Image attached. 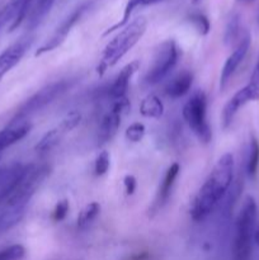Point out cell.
<instances>
[{"label":"cell","instance_id":"4fadbf2b","mask_svg":"<svg viewBox=\"0 0 259 260\" xmlns=\"http://www.w3.org/2000/svg\"><path fill=\"white\" fill-rule=\"evenodd\" d=\"M33 40H35L33 36H24L0 53V81L13 68L19 63V61L22 60L23 56L32 45Z\"/></svg>","mask_w":259,"mask_h":260},{"label":"cell","instance_id":"e575fe53","mask_svg":"<svg viewBox=\"0 0 259 260\" xmlns=\"http://www.w3.org/2000/svg\"><path fill=\"white\" fill-rule=\"evenodd\" d=\"M255 69H256V70L259 71V61H258V65H256V68H255Z\"/></svg>","mask_w":259,"mask_h":260},{"label":"cell","instance_id":"603a6c76","mask_svg":"<svg viewBox=\"0 0 259 260\" xmlns=\"http://www.w3.org/2000/svg\"><path fill=\"white\" fill-rule=\"evenodd\" d=\"M259 167V144L255 139L251 140L250 150H249L248 164H246V172L250 178H254L256 175Z\"/></svg>","mask_w":259,"mask_h":260},{"label":"cell","instance_id":"7c38bea8","mask_svg":"<svg viewBox=\"0 0 259 260\" xmlns=\"http://www.w3.org/2000/svg\"><path fill=\"white\" fill-rule=\"evenodd\" d=\"M35 0H9L0 10V29L8 27L9 32L17 29L27 17Z\"/></svg>","mask_w":259,"mask_h":260},{"label":"cell","instance_id":"4dcf8cb0","mask_svg":"<svg viewBox=\"0 0 259 260\" xmlns=\"http://www.w3.org/2000/svg\"><path fill=\"white\" fill-rule=\"evenodd\" d=\"M137 3V7H149V5L157 4V3H161L164 0H135Z\"/></svg>","mask_w":259,"mask_h":260},{"label":"cell","instance_id":"30bf717a","mask_svg":"<svg viewBox=\"0 0 259 260\" xmlns=\"http://www.w3.org/2000/svg\"><path fill=\"white\" fill-rule=\"evenodd\" d=\"M130 101L127 96L121 99H117L114 102L111 111L102 118L101 124H99L98 134H96V144L98 146L107 144L111 141L118 132L119 126H121V119L127 112L130 111Z\"/></svg>","mask_w":259,"mask_h":260},{"label":"cell","instance_id":"836d02e7","mask_svg":"<svg viewBox=\"0 0 259 260\" xmlns=\"http://www.w3.org/2000/svg\"><path fill=\"white\" fill-rule=\"evenodd\" d=\"M190 2H192V3H195V4H197V3L202 2V0H190Z\"/></svg>","mask_w":259,"mask_h":260},{"label":"cell","instance_id":"f546056e","mask_svg":"<svg viewBox=\"0 0 259 260\" xmlns=\"http://www.w3.org/2000/svg\"><path fill=\"white\" fill-rule=\"evenodd\" d=\"M123 184H124V190H126L127 196H132L136 190V178L134 175H126L123 179Z\"/></svg>","mask_w":259,"mask_h":260},{"label":"cell","instance_id":"5b68a950","mask_svg":"<svg viewBox=\"0 0 259 260\" xmlns=\"http://www.w3.org/2000/svg\"><path fill=\"white\" fill-rule=\"evenodd\" d=\"M74 84H75L74 79H62V80L53 81V83L46 85L45 88L40 89L37 93L33 94L30 98H28L22 104V107L18 109L10 123L27 121V117H30L32 114L37 113L38 111H41L45 107H47L48 104L52 103L53 101L60 98Z\"/></svg>","mask_w":259,"mask_h":260},{"label":"cell","instance_id":"d4e9b609","mask_svg":"<svg viewBox=\"0 0 259 260\" xmlns=\"http://www.w3.org/2000/svg\"><path fill=\"white\" fill-rule=\"evenodd\" d=\"M24 255V246L19 245V244L7 246V248L0 250V260H22Z\"/></svg>","mask_w":259,"mask_h":260},{"label":"cell","instance_id":"484cf974","mask_svg":"<svg viewBox=\"0 0 259 260\" xmlns=\"http://www.w3.org/2000/svg\"><path fill=\"white\" fill-rule=\"evenodd\" d=\"M145 132H146V128H145L144 124L140 123V122H135L131 126L127 127L126 132H124V137H126L127 141L136 144V142L142 141Z\"/></svg>","mask_w":259,"mask_h":260},{"label":"cell","instance_id":"44dd1931","mask_svg":"<svg viewBox=\"0 0 259 260\" xmlns=\"http://www.w3.org/2000/svg\"><path fill=\"white\" fill-rule=\"evenodd\" d=\"M24 210L25 207L5 208V211L0 212V234H4L18 225L24 216Z\"/></svg>","mask_w":259,"mask_h":260},{"label":"cell","instance_id":"ac0fdd59","mask_svg":"<svg viewBox=\"0 0 259 260\" xmlns=\"http://www.w3.org/2000/svg\"><path fill=\"white\" fill-rule=\"evenodd\" d=\"M193 75L190 71L183 70L178 75H175L165 86V94L172 99H178L185 95L192 88Z\"/></svg>","mask_w":259,"mask_h":260},{"label":"cell","instance_id":"8fae6325","mask_svg":"<svg viewBox=\"0 0 259 260\" xmlns=\"http://www.w3.org/2000/svg\"><path fill=\"white\" fill-rule=\"evenodd\" d=\"M81 121V114L78 111H71L61 119L60 123L57 126H55L53 128H51L50 131L46 132L42 136V139L37 142V145L35 146V150L40 154L43 152H47L50 150H52L56 145L60 144L61 140L63 139L65 135H68L69 132L73 131L74 128L78 127V124Z\"/></svg>","mask_w":259,"mask_h":260},{"label":"cell","instance_id":"9c48e42d","mask_svg":"<svg viewBox=\"0 0 259 260\" xmlns=\"http://www.w3.org/2000/svg\"><path fill=\"white\" fill-rule=\"evenodd\" d=\"M94 3H95V0H90V2L83 3V4L79 5L78 8H75V9L61 22V24L56 28L55 32L52 33V36H51V37L48 38L37 51H36V57H38V56L43 55V53L46 52H51V51H53L55 48H57L58 46L62 45L63 41H65L66 37L69 36V33H70L71 29L74 28V25L86 14L88 10H90V8L93 7Z\"/></svg>","mask_w":259,"mask_h":260},{"label":"cell","instance_id":"ba28073f","mask_svg":"<svg viewBox=\"0 0 259 260\" xmlns=\"http://www.w3.org/2000/svg\"><path fill=\"white\" fill-rule=\"evenodd\" d=\"M256 101H259V71L255 69L253 75H251L250 81L244 88L236 91L223 107L222 114H221L222 128L226 129L233 123L234 118L240 111V108H243L245 104L250 103V102Z\"/></svg>","mask_w":259,"mask_h":260},{"label":"cell","instance_id":"52a82bcc","mask_svg":"<svg viewBox=\"0 0 259 260\" xmlns=\"http://www.w3.org/2000/svg\"><path fill=\"white\" fill-rule=\"evenodd\" d=\"M206 109H207V99H206L205 93L197 91L184 104L182 113L188 127L192 129L198 140L208 144L212 139V129L207 123Z\"/></svg>","mask_w":259,"mask_h":260},{"label":"cell","instance_id":"5bb4252c","mask_svg":"<svg viewBox=\"0 0 259 260\" xmlns=\"http://www.w3.org/2000/svg\"><path fill=\"white\" fill-rule=\"evenodd\" d=\"M250 35H249V33H245V35L241 37V40L239 41L238 46H236L235 50L233 51V53H231L228 57V60L225 61L220 75L221 90H223V89L226 88V85H228V83L230 81V79L233 78V75L236 73V70H238V68L240 66V63L244 61V58H245L246 53H248L249 51V47H250Z\"/></svg>","mask_w":259,"mask_h":260},{"label":"cell","instance_id":"ffe728a7","mask_svg":"<svg viewBox=\"0 0 259 260\" xmlns=\"http://www.w3.org/2000/svg\"><path fill=\"white\" fill-rule=\"evenodd\" d=\"M55 2L56 0H36L29 18H28V28H29V30L35 29L36 27L41 24V22L47 17L50 10L52 9Z\"/></svg>","mask_w":259,"mask_h":260},{"label":"cell","instance_id":"3957f363","mask_svg":"<svg viewBox=\"0 0 259 260\" xmlns=\"http://www.w3.org/2000/svg\"><path fill=\"white\" fill-rule=\"evenodd\" d=\"M255 200L250 196L244 200L235 223V238H234L233 254L234 260H250L253 250V240L255 238L256 223Z\"/></svg>","mask_w":259,"mask_h":260},{"label":"cell","instance_id":"d6986e66","mask_svg":"<svg viewBox=\"0 0 259 260\" xmlns=\"http://www.w3.org/2000/svg\"><path fill=\"white\" fill-rule=\"evenodd\" d=\"M140 113L146 118L159 119L164 114V104L159 96L155 94H149L145 96L140 104Z\"/></svg>","mask_w":259,"mask_h":260},{"label":"cell","instance_id":"277c9868","mask_svg":"<svg viewBox=\"0 0 259 260\" xmlns=\"http://www.w3.org/2000/svg\"><path fill=\"white\" fill-rule=\"evenodd\" d=\"M51 173V168L48 165H35L29 164L25 167L22 177L19 178L18 183L8 198L5 200V208L25 207L28 201L33 197L38 188L43 184Z\"/></svg>","mask_w":259,"mask_h":260},{"label":"cell","instance_id":"7402d4cb","mask_svg":"<svg viewBox=\"0 0 259 260\" xmlns=\"http://www.w3.org/2000/svg\"><path fill=\"white\" fill-rule=\"evenodd\" d=\"M99 212H101V206H99V203L91 202L89 203V205H86L78 216V228H88V226L98 217Z\"/></svg>","mask_w":259,"mask_h":260},{"label":"cell","instance_id":"6da1fadb","mask_svg":"<svg viewBox=\"0 0 259 260\" xmlns=\"http://www.w3.org/2000/svg\"><path fill=\"white\" fill-rule=\"evenodd\" d=\"M234 179V156L223 154L212 168L202 187L193 200L190 216L195 221H202L225 197Z\"/></svg>","mask_w":259,"mask_h":260},{"label":"cell","instance_id":"e0dca14e","mask_svg":"<svg viewBox=\"0 0 259 260\" xmlns=\"http://www.w3.org/2000/svg\"><path fill=\"white\" fill-rule=\"evenodd\" d=\"M30 128H32V124L24 121L18 122V123H10L9 126L2 129L0 131V152L24 139L29 134Z\"/></svg>","mask_w":259,"mask_h":260},{"label":"cell","instance_id":"d6a6232c","mask_svg":"<svg viewBox=\"0 0 259 260\" xmlns=\"http://www.w3.org/2000/svg\"><path fill=\"white\" fill-rule=\"evenodd\" d=\"M239 2H243V3H251V2H254V0H239Z\"/></svg>","mask_w":259,"mask_h":260},{"label":"cell","instance_id":"2e32d148","mask_svg":"<svg viewBox=\"0 0 259 260\" xmlns=\"http://www.w3.org/2000/svg\"><path fill=\"white\" fill-rule=\"evenodd\" d=\"M140 68V62L137 60L132 61V62L127 63L119 74L117 75V78L114 79V81L112 83V85L109 86L108 94L112 99L117 101V99L124 98L128 90V84L131 81L132 76L137 73Z\"/></svg>","mask_w":259,"mask_h":260},{"label":"cell","instance_id":"9a60e30c","mask_svg":"<svg viewBox=\"0 0 259 260\" xmlns=\"http://www.w3.org/2000/svg\"><path fill=\"white\" fill-rule=\"evenodd\" d=\"M180 172V167L178 162H174V164L170 165L168 168L167 173H165L164 178H163V182L160 184L159 189H157L156 193V198H155V202L152 205L151 211L152 212H157L159 210H161L165 205L169 201L170 194H172V189L174 187V183L177 180L178 175H179Z\"/></svg>","mask_w":259,"mask_h":260},{"label":"cell","instance_id":"8992f818","mask_svg":"<svg viewBox=\"0 0 259 260\" xmlns=\"http://www.w3.org/2000/svg\"><path fill=\"white\" fill-rule=\"evenodd\" d=\"M180 56V48L174 40H167L160 43L152 56L151 65L144 78L146 85H156L177 65Z\"/></svg>","mask_w":259,"mask_h":260},{"label":"cell","instance_id":"cb8c5ba5","mask_svg":"<svg viewBox=\"0 0 259 260\" xmlns=\"http://www.w3.org/2000/svg\"><path fill=\"white\" fill-rule=\"evenodd\" d=\"M188 20L201 36L208 35L211 29V23L205 14H202V13H192V14L188 15Z\"/></svg>","mask_w":259,"mask_h":260},{"label":"cell","instance_id":"7a4b0ae2","mask_svg":"<svg viewBox=\"0 0 259 260\" xmlns=\"http://www.w3.org/2000/svg\"><path fill=\"white\" fill-rule=\"evenodd\" d=\"M146 28L147 20L145 17L135 18L132 22L124 25L121 32H118V35H116V37L104 48L101 62L96 68L99 75H103L106 70L116 65L130 50H132L145 35Z\"/></svg>","mask_w":259,"mask_h":260},{"label":"cell","instance_id":"f1b7e54d","mask_svg":"<svg viewBox=\"0 0 259 260\" xmlns=\"http://www.w3.org/2000/svg\"><path fill=\"white\" fill-rule=\"evenodd\" d=\"M238 29H239L238 17H233L230 19V22H229L228 28H226V35H225L226 42H230V41H233L234 38H235L236 33H238Z\"/></svg>","mask_w":259,"mask_h":260},{"label":"cell","instance_id":"4316f807","mask_svg":"<svg viewBox=\"0 0 259 260\" xmlns=\"http://www.w3.org/2000/svg\"><path fill=\"white\" fill-rule=\"evenodd\" d=\"M111 167V157L107 151H102L101 154L96 156L95 164H94V175L95 177H102V175L107 174Z\"/></svg>","mask_w":259,"mask_h":260},{"label":"cell","instance_id":"1f68e13d","mask_svg":"<svg viewBox=\"0 0 259 260\" xmlns=\"http://www.w3.org/2000/svg\"><path fill=\"white\" fill-rule=\"evenodd\" d=\"M254 241L259 245V228L255 230V238H254Z\"/></svg>","mask_w":259,"mask_h":260},{"label":"cell","instance_id":"83f0119b","mask_svg":"<svg viewBox=\"0 0 259 260\" xmlns=\"http://www.w3.org/2000/svg\"><path fill=\"white\" fill-rule=\"evenodd\" d=\"M69 208H70V205H69L68 200H62L60 202H57V205L53 208L52 213H51V218L55 222H60V221L65 220V217L68 216Z\"/></svg>","mask_w":259,"mask_h":260}]
</instances>
